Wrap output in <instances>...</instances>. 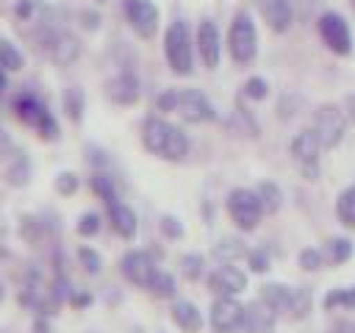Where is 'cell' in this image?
<instances>
[{"label":"cell","mask_w":355,"mask_h":333,"mask_svg":"<svg viewBox=\"0 0 355 333\" xmlns=\"http://www.w3.org/2000/svg\"><path fill=\"white\" fill-rule=\"evenodd\" d=\"M141 144L164 161H183L189 155V136L180 125L166 122L164 117H147L141 122Z\"/></svg>","instance_id":"obj_1"},{"label":"cell","mask_w":355,"mask_h":333,"mask_svg":"<svg viewBox=\"0 0 355 333\" xmlns=\"http://www.w3.org/2000/svg\"><path fill=\"white\" fill-rule=\"evenodd\" d=\"M11 105H14V114L19 117V122H25L28 128H33L44 142H55V139L61 136L55 117L47 111V105H44L36 94H31V92H19V94L14 97Z\"/></svg>","instance_id":"obj_2"},{"label":"cell","mask_w":355,"mask_h":333,"mask_svg":"<svg viewBox=\"0 0 355 333\" xmlns=\"http://www.w3.org/2000/svg\"><path fill=\"white\" fill-rule=\"evenodd\" d=\"M164 56L166 64L175 75H191L194 69V50H191V36L186 22H172L164 33Z\"/></svg>","instance_id":"obj_3"},{"label":"cell","mask_w":355,"mask_h":333,"mask_svg":"<svg viewBox=\"0 0 355 333\" xmlns=\"http://www.w3.org/2000/svg\"><path fill=\"white\" fill-rule=\"evenodd\" d=\"M227 50H230V58L241 67L252 64L255 53H258V33H255V25L250 19L247 11H239L230 22V33H227Z\"/></svg>","instance_id":"obj_4"},{"label":"cell","mask_w":355,"mask_h":333,"mask_svg":"<svg viewBox=\"0 0 355 333\" xmlns=\"http://www.w3.org/2000/svg\"><path fill=\"white\" fill-rule=\"evenodd\" d=\"M225 208L239 230H255L263 216V205L252 189H233L225 200Z\"/></svg>","instance_id":"obj_5"},{"label":"cell","mask_w":355,"mask_h":333,"mask_svg":"<svg viewBox=\"0 0 355 333\" xmlns=\"http://www.w3.org/2000/svg\"><path fill=\"white\" fill-rule=\"evenodd\" d=\"M39 47L58 67H67L80 56V42L69 31H58V28H44L39 33Z\"/></svg>","instance_id":"obj_6"},{"label":"cell","mask_w":355,"mask_h":333,"mask_svg":"<svg viewBox=\"0 0 355 333\" xmlns=\"http://www.w3.org/2000/svg\"><path fill=\"white\" fill-rule=\"evenodd\" d=\"M313 130L322 142L324 150H333L341 144L344 130H347V117L336 103H324L313 111Z\"/></svg>","instance_id":"obj_7"},{"label":"cell","mask_w":355,"mask_h":333,"mask_svg":"<svg viewBox=\"0 0 355 333\" xmlns=\"http://www.w3.org/2000/svg\"><path fill=\"white\" fill-rule=\"evenodd\" d=\"M322 150L324 147H322V142H319V136H316L313 128L300 130L291 139V144H288L291 158L302 166V172L308 175V180H316V175H319V155H322Z\"/></svg>","instance_id":"obj_8"},{"label":"cell","mask_w":355,"mask_h":333,"mask_svg":"<svg viewBox=\"0 0 355 333\" xmlns=\"http://www.w3.org/2000/svg\"><path fill=\"white\" fill-rule=\"evenodd\" d=\"M244 322V305L236 297H216L208 308L211 333H239Z\"/></svg>","instance_id":"obj_9"},{"label":"cell","mask_w":355,"mask_h":333,"mask_svg":"<svg viewBox=\"0 0 355 333\" xmlns=\"http://www.w3.org/2000/svg\"><path fill=\"white\" fill-rule=\"evenodd\" d=\"M316 28H319L322 42H324L336 56H349V50H352V33H349V25L344 22L341 14L324 11V14L316 19Z\"/></svg>","instance_id":"obj_10"},{"label":"cell","mask_w":355,"mask_h":333,"mask_svg":"<svg viewBox=\"0 0 355 333\" xmlns=\"http://www.w3.org/2000/svg\"><path fill=\"white\" fill-rule=\"evenodd\" d=\"M119 272H122V278H125L130 286L150 289V283H153L158 266H155V258H153L147 250H130V253L122 255Z\"/></svg>","instance_id":"obj_11"},{"label":"cell","mask_w":355,"mask_h":333,"mask_svg":"<svg viewBox=\"0 0 355 333\" xmlns=\"http://www.w3.org/2000/svg\"><path fill=\"white\" fill-rule=\"evenodd\" d=\"M175 114H180V119L191 122V125H202V122H214L216 119V111H214L211 100L200 89H178Z\"/></svg>","instance_id":"obj_12"},{"label":"cell","mask_w":355,"mask_h":333,"mask_svg":"<svg viewBox=\"0 0 355 333\" xmlns=\"http://www.w3.org/2000/svg\"><path fill=\"white\" fill-rule=\"evenodd\" d=\"M247 289V275L236 264H219L208 275V291L216 297H239Z\"/></svg>","instance_id":"obj_13"},{"label":"cell","mask_w":355,"mask_h":333,"mask_svg":"<svg viewBox=\"0 0 355 333\" xmlns=\"http://www.w3.org/2000/svg\"><path fill=\"white\" fill-rule=\"evenodd\" d=\"M125 17L139 39H153L158 31V8L150 0H125Z\"/></svg>","instance_id":"obj_14"},{"label":"cell","mask_w":355,"mask_h":333,"mask_svg":"<svg viewBox=\"0 0 355 333\" xmlns=\"http://www.w3.org/2000/svg\"><path fill=\"white\" fill-rule=\"evenodd\" d=\"M105 94L114 105H133L141 97V83L133 72H116L108 83H105Z\"/></svg>","instance_id":"obj_15"},{"label":"cell","mask_w":355,"mask_h":333,"mask_svg":"<svg viewBox=\"0 0 355 333\" xmlns=\"http://www.w3.org/2000/svg\"><path fill=\"white\" fill-rule=\"evenodd\" d=\"M197 50H200V58L208 69H216L219 67V56H222V42H219V28L216 22L211 19H202L200 28H197Z\"/></svg>","instance_id":"obj_16"},{"label":"cell","mask_w":355,"mask_h":333,"mask_svg":"<svg viewBox=\"0 0 355 333\" xmlns=\"http://www.w3.org/2000/svg\"><path fill=\"white\" fill-rule=\"evenodd\" d=\"M275 322H277V314L266 302L252 300L250 305H244L241 333H272L275 330Z\"/></svg>","instance_id":"obj_17"},{"label":"cell","mask_w":355,"mask_h":333,"mask_svg":"<svg viewBox=\"0 0 355 333\" xmlns=\"http://www.w3.org/2000/svg\"><path fill=\"white\" fill-rule=\"evenodd\" d=\"M255 3H258V11H261L263 22L275 33H286L291 28V19H294L291 0H255Z\"/></svg>","instance_id":"obj_18"},{"label":"cell","mask_w":355,"mask_h":333,"mask_svg":"<svg viewBox=\"0 0 355 333\" xmlns=\"http://www.w3.org/2000/svg\"><path fill=\"white\" fill-rule=\"evenodd\" d=\"M105 208H108V222H111L114 233L122 236V239H133L136 236V228H139V219H136L133 208L125 205L122 200H116V203H111Z\"/></svg>","instance_id":"obj_19"},{"label":"cell","mask_w":355,"mask_h":333,"mask_svg":"<svg viewBox=\"0 0 355 333\" xmlns=\"http://www.w3.org/2000/svg\"><path fill=\"white\" fill-rule=\"evenodd\" d=\"M169 314H172V322L183 333H200L202 330V314H200V308L191 300H175Z\"/></svg>","instance_id":"obj_20"},{"label":"cell","mask_w":355,"mask_h":333,"mask_svg":"<svg viewBox=\"0 0 355 333\" xmlns=\"http://www.w3.org/2000/svg\"><path fill=\"white\" fill-rule=\"evenodd\" d=\"M311 311H313V291H311L308 286H297V289H291L286 316H288L291 322H302V319H308Z\"/></svg>","instance_id":"obj_21"},{"label":"cell","mask_w":355,"mask_h":333,"mask_svg":"<svg viewBox=\"0 0 355 333\" xmlns=\"http://www.w3.org/2000/svg\"><path fill=\"white\" fill-rule=\"evenodd\" d=\"M288 297H291V289H288L286 283H263V286H261V294H258V300L266 302L277 316L286 314Z\"/></svg>","instance_id":"obj_22"},{"label":"cell","mask_w":355,"mask_h":333,"mask_svg":"<svg viewBox=\"0 0 355 333\" xmlns=\"http://www.w3.org/2000/svg\"><path fill=\"white\" fill-rule=\"evenodd\" d=\"M336 216H338V222H341L344 228L355 230V183L347 186V189L338 194V200H336Z\"/></svg>","instance_id":"obj_23"},{"label":"cell","mask_w":355,"mask_h":333,"mask_svg":"<svg viewBox=\"0 0 355 333\" xmlns=\"http://www.w3.org/2000/svg\"><path fill=\"white\" fill-rule=\"evenodd\" d=\"M322 253H324V261L333 264V266L347 264V261L352 258V241H349L347 236H336V239H330V241L324 244Z\"/></svg>","instance_id":"obj_24"},{"label":"cell","mask_w":355,"mask_h":333,"mask_svg":"<svg viewBox=\"0 0 355 333\" xmlns=\"http://www.w3.org/2000/svg\"><path fill=\"white\" fill-rule=\"evenodd\" d=\"M322 308L324 311H352L355 308V286H347V289H330L322 300Z\"/></svg>","instance_id":"obj_25"},{"label":"cell","mask_w":355,"mask_h":333,"mask_svg":"<svg viewBox=\"0 0 355 333\" xmlns=\"http://www.w3.org/2000/svg\"><path fill=\"white\" fill-rule=\"evenodd\" d=\"M89 186H92V191L105 203V205H111V203H116L119 200V194H116V186H114V180L103 172V169H94V175L89 178Z\"/></svg>","instance_id":"obj_26"},{"label":"cell","mask_w":355,"mask_h":333,"mask_svg":"<svg viewBox=\"0 0 355 333\" xmlns=\"http://www.w3.org/2000/svg\"><path fill=\"white\" fill-rule=\"evenodd\" d=\"M255 194H258V200H261V205H263V214H277V211H280V205H283V191H280L277 183L263 180V183L255 189Z\"/></svg>","instance_id":"obj_27"},{"label":"cell","mask_w":355,"mask_h":333,"mask_svg":"<svg viewBox=\"0 0 355 333\" xmlns=\"http://www.w3.org/2000/svg\"><path fill=\"white\" fill-rule=\"evenodd\" d=\"M247 244L241 239H222L216 247H214V255L222 261V264H236L239 258H247Z\"/></svg>","instance_id":"obj_28"},{"label":"cell","mask_w":355,"mask_h":333,"mask_svg":"<svg viewBox=\"0 0 355 333\" xmlns=\"http://www.w3.org/2000/svg\"><path fill=\"white\" fill-rule=\"evenodd\" d=\"M61 103H64V111H67V117H69L72 122H80V119H83V105H86L83 89H78V86H69V89H64V97H61Z\"/></svg>","instance_id":"obj_29"},{"label":"cell","mask_w":355,"mask_h":333,"mask_svg":"<svg viewBox=\"0 0 355 333\" xmlns=\"http://www.w3.org/2000/svg\"><path fill=\"white\" fill-rule=\"evenodd\" d=\"M28 178H31V164H28V158L22 155V153H11V164L6 166V180L11 183V186H25L28 183Z\"/></svg>","instance_id":"obj_30"},{"label":"cell","mask_w":355,"mask_h":333,"mask_svg":"<svg viewBox=\"0 0 355 333\" xmlns=\"http://www.w3.org/2000/svg\"><path fill=\"white\" fill-rule=\"evenodd\" d=\"M147 291H150L153 297H158V300H172V297L178 294V283H175V278H172L169 272H164V269H158Z\"/></svg>","instance_id":"obj_31"},{"label":"cell","mask_w":355,"mask_h":333,"mask_svg":"<svg viewBox=\"0 0 355 333\" xmlns=\"http://www.w3.org/2000/svg\"><path fill=\"white\" fill-rule=\"evenodd\" d=\"M0 67L6 72H19L25 67V56L8 39H0Z\"/></svg>","instance_id":"obj_32"},{"label":"cell","mask_w":355,"mask_h":333,"mask_svg":"<svg viewBox=\"0 0 355 333\" xmlns=\"http://www.w3.org/2000/svg\"><path fill=\"white\" fill-rule=\"evenodd\" d=\"M202 272H205V258H202L200 253H186V255L180 258V275H183L186 280H200Z\"/></svg>","instance_id":"obj_33"},{"label":"cell","mask_w":355,"mask_h":333,"mask_svg":"<svg viewBox=\"0 0 355 333\" xmlns=\"http://www.w3.org/2000/svg\"><path fill=\"white\" fill-rule=\"evenodd\" d=\"M78 261H80V266H83V272L86 275H97L100 269H103V258H100V253L97 250H92V247H78Z\"/></svg>","instance_id":"obj_34"},{"label":"cell","mask_w":355,"mask_h":333,"mask_svg":"<svg viewBox=\"0 0 355 333\" xmlns=\"http://www.w3.org/2000/svg\"><path fill=\"white\" fill-rule=\"evenodd\" d=\"M297 261H300V266L305 272H316V269L324 266V253L316 250V247H305V250H300V258Z\"/></svg>","instance_id":"obj_35"},{"label":"cell","mask_w":355,"mask_h":333,"mask_svg":"<svg viewBox=\"0 0 355 333\" xmlns=\"http://www.w3.org/2000/svg\"><path fill=\"white\" fill-rule=\"evenodd\" d=\"M241 92H244V97H247V100H263V97L269 94V83H266L263 78L252 75V78L244 83V89H241Z\"/></svg>","instance_id":"obj_36"},{"label":"cell","mask_w":355,"mask_h":333,"mask_svg":"<svg viewBox=\"0 0 355 333\" xmlns=\"http://www.w3.org/2000/svg\"><path fill=\"white\" fill-rule=\"evenodd\" d=\"M100 225H103V219H100V214H94V211H86L80 219H78V233L80 236H97L100 233Z\"/></svg>","instance_id":"obj_37"},{"label":"cell","mask_w":355,"mask_h":333,"mask_svg":"<svg viewBox=\"0 0 355 333\" xmlns=\"http://www.w3.org/2000/svg\"><path fill=\"white\" fill-rule=\"evenodd\" d=\"M247 266H250V272H255V275H263L266 269H269V253L266 250H250L247 253Z\"/></svg>","instance_id":"obj_38"},{"label":"cell","mask_w":355,"mask_h":333,"mask_svg":"<svg viewBox=\"0 0 355 333\" xmlns=\"http://www.w3.org/2000/svg\"><path fill=\"white\" fill-rule=\"evenodd\" d=\"M78 186H80V180H78V175H75V172H61V175L55 178V189H58V194H64V197L75 194V191H78Z\"/></svg>","instance_id":"obj_39"},{"label":"cell","mask_w":355,"mask_h":333,"mask_svg":"<svg viewBox=\"0 0 355 333\" xmlns=\"http://www.w3.org/2000/svg\"><path fill=\"white\" fill-rule=\"evenodd\" d=\"M158 228H161V233H164L166 239H180V236H183V225H180L178 216H172V214H164V216L158 219Z\"/></svg>","instance_id":"obj_40"},{"label":"cell","mask_w":355,"mask_h":333,"mask_svg":"<svg viewBox=\"0 0 355 333\" xmlns=\"http://www.w3.org/2000/svg\"><path fill=\"white\" fill-rule=\"evenodd\" d=\"M155 108L161 114H172L178 108V89H164L158 97H155Z\"/></svg>","instance_id":"obj_41"},{"label":"cell","mask_w":355,"mask_h":333,"mask_svg":"<svg viewBox=\"0 0 355 333\" xmlns=\"http://www.w3.org/2000/svg\"><path fill=\"white\" fill-rule=\"evenodd\" d=\"M86 161H89L94 169H103V166L108 164V155H105V150H100L97 144H89V147H86Z\"/></svg>","instance_id":"obj_42"},{"label":"cell","mask_w":355,"mask_h":333,"mask_svg":"<svg viewBox=\"0 0 355 333\" xmlns=\"http://www.w3.org/2000/svg\"><path fill=\"white\" fill-rule=\"evenodd\" d=\"M92 300H94V297H92L89 291H75V289H72V294H69V300H67V302H69L72 308H89V305H92Z\"/></svg>","instance_id":"obj_43"},{"label":"cell","mask_w":355,"mask_h":333,"mask_svg":"<svg viewBox=\"0 0 355 333\" xmlns=\"http://www.w3.org/2000/svg\"><path fill=\"white\" fill-rule=\"evenodd\" d=\"M327 333H355V322H349V319H338V322H333V325L327 327Z\"/></svg>","instance_id":"obj_44"},{"label":"cell","mask_w":355,"mask_h":333,"mask_svg":"<svg viewBox=\"0 0 355 333\" xmlns=\"http://www.w3.org/2000/svg\"><path fill=\"white\" fill-rule=\"evenodd\" d=\"M31 333H53V325L47 316H36L33 325H31Z\"/></svg>","instance_id":"obj_45"},{"label":"cell","mask_w":355,"mask_h":333,"mask_svg":"<svg viewBox=\"0 0 355 333\" xmlns=\"http://www.w3.org/2000/svg\"><path fill=\"white\" fill-rule=\"evenodd\" d=\"M11 153H14V144H11V136H8V133H6L3 128H0V158H3V155H11Z\"/></svg>","instance_id":"obj_46"},{"label":"cell","mask_w":355,"mask_h":333,"mask_svg":"<svg viewBox=\"0 0 355 333\" xmlns=\"http://www.w3.org/2000/svg\"><path fill=\"white\" fill-rule=\"evenodd\" d=\"M344 117H347V122H352V125H355V94L347 100V111H344Z\"/></svg>","instance_id":"obj_47"},{"label":"cell","mask_w":355,"mask_h":333,"mask_svg":"<svg viewBox=\"0 0 355 333\" xmlns=\"http://www.w3.org/2000/svg\"><path fill=\"white\" fill-rule=\"evenodd\" d=\"M31 8H33V3H31V0H22V3L17 6V17H22V19H25V17L31 14Z\"/></svg>","instance_id":"obj_48"},{"label":"cell","mask_w":355,"mask_h":333,"mask_svg":"<svg viewBox=\"0 0 355 333\" xmlns=\"http://www.w3.org/2000/svg\"><path fill=\"white\" fill-rule=\"evenodd\" d=\"M83 19H86L83 25H86L89 31H92V28H97V22H100V19H97V14H83Z\"/></svg>","instance_id":"obj_49"},{"label":"cell","mask_w":355,"mask_h":333,"mask_svg":"<svg viewBox=\"0 0 355 333\" xmlns=\"http://www.w3.org/2000/svg\"><path fill=\"white\" fill-rule=\"evenodd\" d=\"M6 86H8V80H6V69H3V67H0V92H3V89H6Z\"/></svg>","instance_id":"obj_50"},{"label":"cell","mask_w":355,"mask_h":333,"mask_svg":"<svg viewBox=\"0 0 355 333\" xmlns=\"http://www.w3.org/2000/svg\"><path fill=\"white\" fill-rule=\"evenodd\" d=\"M6 300V286H3V280H0V302Z\"/></svg>","instance_id":"obj_51"},{"label":"cell","mask_w":355,"mask_h":333,"mask_svg":"<svg viewBox=\"0 0 355 333\" xmlns=\"http://www.w3.org/2000/svg\"><path fill=\"white\" fill-rule=\"evenodd\" d=\"M158 333H164V330H158Z\"/></svg>","instance_id":"obj_52"},{"label":"cell","mask_w":355,"mask_h":333,"mask_svg":"<svg viewBox=\"0 0 355 333\" xmlns=\"http://www.w3.org/2000/svg\"><path fill=\"white\" fill-rule=\"evenodd\" d=\"M0 333H3V330H0Z\"/></svg>","instance_id":"obj_53"}]
</instances>
